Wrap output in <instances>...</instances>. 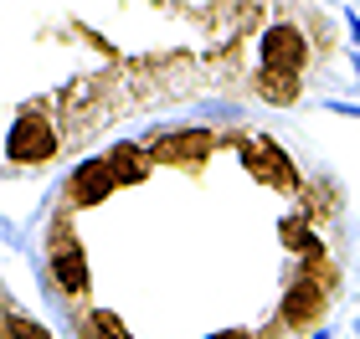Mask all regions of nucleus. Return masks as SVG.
<instances>
[{
	"label": "nucleus",
	"instance_id": "nucleus-1",
	"mask_svg": "<svg viewBox=\"0 0 360 339\" xmlns=\"http://www.w3.org/2000/svg\"><path fill=\"white\" fill-rule=\"evenodd\" d=\"M57 128L37 119V113H21V119L11 124V134H6V159L11 165H41V159H52L57 154Z\"/></svg>",
	"mask_w": 360,
	"mask_h": 339
},
{
	"label": "nucleus",
	"instance_id": "nucleus-2",
	"mask_svg": "<svg viewBox=\"0 0 360 339\" xmlns=\"http://www.w3.org/2000/svg\"><path fill=\"white\" fill-rule=\"evenodd\" d=\"M309 62V41L299 26H273L263 36V72H283V77H299Z\"/></svg>",
	"mask_w": 360,
	"mask_h": 339
},
{
	"label": "nucleus",
	"instance_id": "nucleus-3",
	"mask_svg": "<svg viewBox=\"0 0 360 339\" xmlns=\"http://www.w3.org/2000/svg\"><path fill=\"white\" fill-rule=\"evenodd\" d=\"M242 165H248L263 185H278V190H293V185H299V175H293L288 154L278 149L273 139H248V144H242Z\"/></svg>",
	"mask_w": 360,
	"mask_h": 339
},
{
	"label": "nucleus",
	"instance_id": "nucleus-4",
	"mask_svg": "<svg viewBox=\"0 0 360 339\" xmlns=\"http://www.w3.org/2000/svg\"><path fill=\"white\" fill-rule=\"evenodd\" d=\"M217 149V134L211 128H180V134H160L155 154L160 159H180V165H201V159Z\"/></svg>",
	"mask_w": 360,
	"mask_h": 339
},
{
	"label": "nucleus",
	"instance_id": "nucleus-5",
	"mask_svg": "<svg viewBox=\"0 0 360 339\" xmlns=\"http://www.w3.org/2000/svg\"><path fill=\"white\" fill-rule=\"evenodd\" d=\"M119 185V175H113L108 159H83L72 175V201L77 206H98V201H108V190Z\"/></svg>",
	"mask_w": 360,
	"mask_h": 339
},
{
	"label": "nucleus",
	"instance_id": "nucleus-6",
	"mask_svg": "<svg viewBox=\"0 0 360 339\" xmlns=\"http://www.w3.org/2000/svg\"><path fill=\"white\" fill-rule=\"evenodd\" d=\"M319 309H324V288H319V283H309V278H299V283H293L288 293H283V324H293V329L314 324Z\"/></svg>",
	"mask_w": 360,
	"mask_h": 339
},
{
	"label": "nucleus",
	"instance_id": "nucleus-7",
	"mask_svg": "<svg viewBox=\"0 0 360 339\" xmlns=\"http://www.w3.org/2000/svg\"><path fill=\"white\" fill-rule=\"evenodd\" d=\"M52 272H57V283H62V293H83L88 288V257L77 241H57L52 247Z\"/></svg>",
	"mask_w": 360,
	"mask_h": 339
},
{
	"label": "nucleus",
	"instance_id": "nucleus-8",
	"mask_svg": "<svg viewBox=\"0 0 360 339\" xmlns=\"http://www.w3.org/2000/svg\"><path fill=\"white\" fill-rule=\"evenodd\" d=\"M108 165H113V175H119V185H139L144 175H150V154H144L139 144H113Z\"/></svg>",
	"mask_w": 360,
	"mask_h": 339
},
{
	"label": "nucleus",
	"instance_id": "nucleus-9",
	"mask_svg": "<svg viewBox=\"0 0 360 339\" xmlns=\"http://www.w3.org/2000/svg\"><path fill=\"white\" fill-rule=\"evenodd\" d=\"M257 93H263L268 103H299V83H293V77H283V72H263L257 77Z\"/></svg>",
	"mask_w": 360,
	"mask_h": 339
},
{
	"label": "nucleus",
	"instance_id": "nucleus-10",
	"mask_svg": "<svg viewBox=\"0 0 360 339\" xmlns=\"http://www.w3.org/2000/svg\"><path fill=\"white\" fill-rule=\"evenodd\" d=\"M83 339H124V324H119V314H108V309H93L83 319Z\"/></svg>",
	"mask_w": 360,
	"mask_h": 339
},
{
	"label": "nucleus",
	"instance_id": "nucleus-11",
	"mask_svg": "<svg viewBox=\"0 0 360 339\" xmlns=\"http://www.w3.org/2000/svg\"><path fill=\"white\" fill-rule=\"evenodd\" d=\"M283 241H288V252H299L304 262H314L319 257V237L314 232H304L299 221H283Z\"/></svg>",
	"mask_w": 360,
	"mask_h": 339
},
{
	"label": "nucleus",
	"instance_id": "nucleus-12",
	"mask_svg": "<svg viewBox=\"0 0 360 339\" xmlns=\"http://www.w3.org/2000/svg\"><path fill=\"white\" fill-rule=\"evenodd\" d=\"M6 334H11V339H52L37 319H26V314H6Z\"/></svg>",
	"mask_w": 360,
	"mask_h": 339
},
{
	"label": "nucleus",
	"instance_id": "nucleus-13",
	"mask_svg": "<svg viewBox=\"0 0 360 339\" xmlns=\"http://www.w3.org/2000/svg\"><path fill=\"white\" fill-rule=\"evenodd\" d=\"M211 339H252L248 329H226V334H211Z\"/></svg>",
	"mask_w": 360,
	"mask_h": 339
},
{
	"label": "nucleus",
	"instance_id": "nucleus-14",
	"mask_svg": "<svg viewBox=\"0 0 360 339\" xmlns=\"http://www.w3.org/2000/svg\"><path fill=\"white\" fill-rule=\"evenodd\" d=\"M355 329H360V324H355Z\"/></svg>",
	"mask_w": 360,
	"mask_h": 339
}]
</instances>
